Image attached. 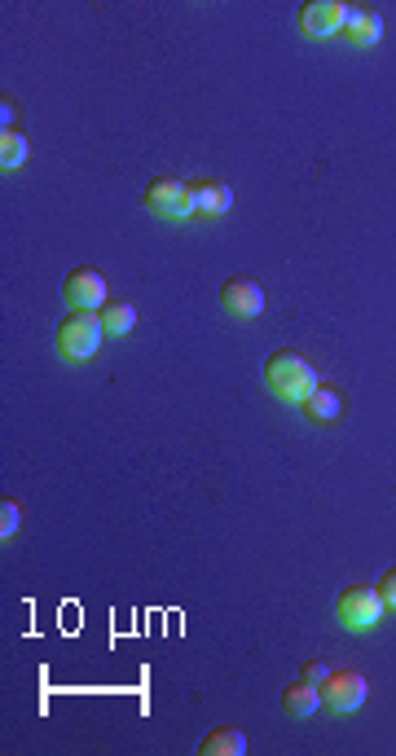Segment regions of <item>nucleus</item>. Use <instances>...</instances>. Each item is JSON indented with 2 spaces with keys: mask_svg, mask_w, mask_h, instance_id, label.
<instances>
[{
  "mask_svg": "<svg viewBox=\"0 0 396 756\" xmlns=\"http://www.w3.org/2000/svg\"><path fill=\"white\" fill-rule=\"evenodd\" d=\"M282 708L291 717H313L317 708H322V686H313V682H291L282 691Z\"/></svg>",
  "mask_w": 396,
  "mask_h": 756,
  "instance_id": "obj_12",
  "label": "nucleus"
},
{
  "mask_svg": "<svg viewBox=\"0 0 396 756\" xmlns=\"http://www.w3.org/2000/svg\"><path fill=\"white\" fill-rule=\"evenodd\" d=\"M0 119H5V132L14 128V102H9V97H5V102H0Z\"/></svg>",
  "mask_w": 396,
  "mask_h": 756,
  "instance_id": "obj_19",
  "label": "nucleus"
},
{
  "mask_svg": "<svg viewBox=\"0 0 396 756\" xmlns=\"http://www.w3.org/2000/svg\"><path fill=\"white\" fill-rule=\"evenodd\" d=\"M27 154H31V146H27V137H22L18 128L0 132V168H5V172L22 168V163H27Z\"/></svg>",
  "mask_w": 396,
  "mask_h": 756,
  "instance_id": "obj_15",
  "label": "nucleus"
},
{
  "mask_svg": "<svg viewBox=\"0 0 396 756\" xmlns=\"http://www.w3.org/2000/svg\"><path fill=\"white\" fill-rule=\"evenodd\" d=\"M198 752L203 756H242L247 752V739H242V730H234V726H216L203 735Z\"/></svg>",
  "mask_w": 396,
  "mask_h": 756,
  "instance_id": "obj_13",
  "label": "nucleus"
},
{
  "mask_svg": "<svg viewBox=\"0 0 396 756\" xmlns=\"http://www.w3.org/2000/svg\"><path fill=\"white\" fill-rule=\"evenodd\" d=\"M344 22H348V5L344 0H308L300 9V31L313 40L326 36H344Z\"/></svg>",
  "mask_w": 396,
  "mask_h": 756,
  "instance_id": "obj_6",
  "label": "nucleus"
},
{
  "mask_svg": "<svg viewBox=\"0 0 396 756\" xmlns=\"http://www.w3.org/2000/svg\"><path fill=\"white\" fill-rule=\"evenodd\" d=\"M264 383H269V392L286 400V405H304L308 392L317 387V370L295 348H282L264 361Z\"/></svg>",
  "mask_w": 396,
  "mask_h": 756,
  "instance_id": "obj_1",
  "label": "nucleus"
},
{
  "mask_svg": "<svg viewBox=\"0 0 396 756\" xmlns=\"http://www.w3.org/2000/svg\"><path fill=\"white\" fill-rule=\"evenodd\" d=\"M97 317H102V330H106V335H128V330L137 326V308H132L128 299H115V304L97 308Z\"/></svg>",
  "mask_w": 396,
  "mask_h": 756,
  "instance_id": "obj_14",
  "label": "nucleus"
},
{
  "mask_svg": "<svg viewBox=\"0 0 396 756\" xmlns=\"http://www.w3.org/2000/svg\"><path fill=\"white\" fill-rule=\"evenodd\" d=\"M220 308L238 321H251V317L264 313V291L251 282V277H229V282L220 286Z\"/></svg>",
  "mask_w": 396,
  "mask_h": 756,
  "instance_id": "obj_8",
  "label": "nucleus"
},
{
  "mask_svg": "<svg viewBox=\"0 0 396 756\" xmlns=\"http://www.w3.org/2000/svg\"><path fill=\"white\" fill-rule=\"evenodd\" d=\"M18 528H22V506L5 497V502H0V541H14Z\"/></svg>",
  "mask_w": 396,
  "mask_h": 756,
  "instance_id": "obj_16",
  "label": "nucleus"
},
{
  "mask_svg": "<svg viewBox=\"0 0 396 756\" xmlns=\"http://www.w3.org/2000/svg\"><path fill=\"white\" fill-rule=\"evenodd\" d=\"M304 414L313 418V422H339L344 418V396L335 392V387H326V383H317L313 392H308V400H304Z\"/></svg>",
  "mask_w": 396,
  "mask_h": 756,
  "instance_id": "obj_11",
  "label": "nucleus"
},
{
  "mask_svg": "<svg viewBox=\"0 0 396 756\" xmlns=\"http://www.w3.org/2000/svg\"><path fill=\"white\" fill-rule=\"evenodd\" d=\"M62 299L71 308H88V313H97V308H106V277L97 269H71L62 282Z\"/></svg>",
  "mask_w": 396,
  "mask_h": 756,
  "instance_id": "obj_7",
  "label": "nucleus"
},
{
  "mask_svg": "<svg viewBox=\"0 0 396 756\" xmlns=\"http://www.w3.org/2000/svg\"><path fill=\"white\" fill-rule=\"evenodd\" d=\"M344 40L357 44V49H370V44H379V40H383V18L374 14V9H348Z\"/></svg>",
  "mask_w": 396,
  "mask_h": 756,
  "instance_id": "obj_9",
  "label": "nucleus"
},
{
  "mask_svg": "<svg viewBox=\"0 0 396 756\" xmlns=\"http://www.w3.org/2000/svg\"><path fill=\"white\" fill-rule=\"evenodd\" d=\"M330 677V669H326V660H308L304 664V682H313V686H322Z\"/></svg>",
  "mask_w": 396,
  "mask_h": 756,
  "instance_id": "obj_18",
  "label": "nucleus"
},
{
  "mask_svg": "<svg viewBox=\"0 0 396 756\" xmlns=\"http://www.w3.org/2000/svg\"><path fill=\"white\" fill-rule=\"evenodd\" d=\"M102 339H106L102 317L88 313V308H71V313L62 317V326H58V352H62L66 361H88V357H97Z\"/></svg>",
  "mask_w": 396,
  "mask_h": 756,
  "instance_id": "obj_2",
  "label": "nucleus"
},
{
  "mask_svg": "<svg viewBox=\"0 0 396 756\" xmlns=\"http://www.w3.org/2000/svg\"><path fill=\"white\" fill-rule=\"evenodd\" d=\"M383 598H379V589L374 585H344L339 589V598H335V620L344 629L352 633H370V629H379V620H383Z\"/></svg>",
  "mask_w": 396,
  "mask_h": 756,
  "instance_id": "obj_3",
  "label": "nucleus"
},
{
  "mask_svg": "<svg viewBox=\"0 0 396 756\" xmlns=\"http://www.w3.org/2000/svg\"><path fill=\"white\" fill-rule=\"evenodd\" d=\"M366 695H370V682L357 669H339L322 682V704L330 713H357L366 704Z\"/></svg>",
  "mask_w": 396,
  "mask_h": 756,
  "instance_id": "obj_5",
  "label": "nucleus"
},
{
  "mask_svg": "<svg viewBox=\"0 0 396 756\" xmlns=\"http://www.w3.org/2000/svg\"><path fill=\"white\" fill-rule=\"evenodd\" d=\"M190 189H194V211H203V216H225L234 207V189L225 181H190Z\"/></svg>",
  "mask_w": 396,
  "mask_h": 756,
  "instance_id": "obj_10",
  "label": "nucleus"
},
{
  "mask_svg": "<svg viewBox=\"0 0 396 756\" xmlns=\"http://www.w3.org/2000/svg\"><path fill=\"white\" fill-rule=\"evenodd\" d=\"M141 198H146V207L154 211V216H163V220L194 216V189L185 181H176V176H154Z\"/></svg>",
  "mask_w": 396,
  "mask_h": 756,
  "instance_id": "obj_4",
  "label": "nucleus"
},
{
  "mask_svg": "<svg viewBox=\"0 0 396 756\" xmlns=\"http://www.w3.org/2000/svg\"><path fill=\"white\" fill-rule=\"evenodd\" d=\"M374 589H379L383 607H392V611H396V567H388V572L379 576V585H374Z\"/></svg>",
  "mask_w": 396,
  "mask_h": 756,
  "instance_id": "obj_17",
  "label": "nucleus"
}]
</instances>
